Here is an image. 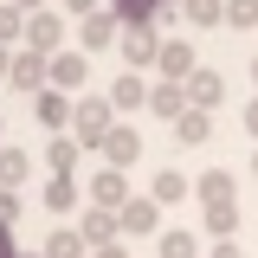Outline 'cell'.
<instances>
[{"label":"cell","instance_id":"f546056e","mask_svg":"<svg viewBox=\"0 0 258 258\" xmlns=\"http://www.w3.org/2000/svg\"><path fill=\"white\" fill-rule=\"evenodd\" d=\"M64 13H71V20H84V13H97V7H103V0H58Z\"/></svg>","mask_w":258,"mask_h":258},{"label":"cell","instance_id":"8d00e7d4","mask_svg":"<svg viewBox=\"0 0 258 258\" xmlns=\"http://www.w3.org/2000/svg\"><path fill=\"white\" fill-rule=\"evenodd\" d=\"M20 258H45V252H20Z\"/></svg>","mask_w":258,"mask_h":258},{"label":"cell","instance_id":"7c38bea8","mask_svg":"<svg viewBox=\"0 0 258 258\" xmlns=\"http://www.w3.org/2000/svg\"><path fill=\"white\" fill-rule=\"evenodd\" d=\"M187 71H194V45H187V39H161V52H155V78L181 84Z\"/></svg>","mask_w":258,"mask_h":258},{"label":"cell","instance_id":"ba28073f","mask_svg":"<svg viewBox=\"0 0 258 258\" xmlns=\"http://www.w3.org/2000/svg\"><path fill=\"white\" fill-rule=\"evenodd\" d=\"M32 123L45 129V136H58V129H71V97H64V91H52V84H45V91L32 97Z\"/></svg>","mask_w":258,"mask_h":258},{"label":"cell","instance_id":"8fae6325","mask_svg":"<svg viewBox=\"0 0 258 258\" xmlns=\"http://www.w3.org/2000/svg\"><path fill=\"white\" fill-rule=\"evenodd\" d=\"M181 91H187V103H194V110H213V103H226L220 71H207V64H194L187 78H181Z\"/></svg>","mask_w":258,"mask_h":258},{"label":"cell","instance_id":"7a4b0ae2","mask_svg":"<svg viewBox=\"0 0 258 258\" xmlns=\"http://www.w3.org/2000/svg\"><path fill=\"white\" fill-rule=\"evenodd\" d=\"M7 84H13V91H45V84H52V58H45V52H26V45H20V52H13V58H7Z\"/></svg>","mask_w":258,"mask_h":258},{"label":"cell","instance_id":"836d02e7","mask_svg":"<svg viewBox=\"0 0 258 258\" xmlns=\"http://www.w3.org/2000/svg\"><path fill=\"white\" fill-rule=\"evenodd\" d=\"M13 7H20V13H39V7H45V0H13Z\"/></svg>","mask_w":258,"mask_h":258},{"label":"cell","instance_id":"8992f818","mask_svg":"<svg viewBox=\"0 0 258 258\" xmlns=\"http://www.w3.org/2000/svg\"><path fill=\"white\" fill-rule=\"evenodd\" d=\"M116 232H123V220H116V207H84V213H78V239H84V245H116Z\"/></svg>","mask_w":258,"mask_h":258},{"label":"cell","instance_id":"cb8c5ba5","mask_svg":"<svg viewBox=\"0 0 258 258\" xmlns=\"http://www.w3.org/2000/svg\"><path fill=\"white\" fill-rule=\"evenodd\" d=\"M187 26H226V0H181Z\"/></svg>","mask_w":258,"mask_h":258},{"label":"cell","instance_id":"e575fe53","mask_svg":"<svg viewBox=\"0 0 258 258\" xmlns=\"http://www.w3.org/2000/svg\"><path fill=\"white\" fill-rule=\"evenodd\" d=\"M7 58H13V52H7V45H0V78H7Z\"/></svg>","mask_w":258,"mask_h":258},{"label":"cell","instance_id":"9c48e42d","mask_svg":"<svg viewBox=\"0 0 258 258\" xmlns=\"http://www.w3.org/2000/svg\"><path fill=\"white\" fill-rule=\"evenodd\" d=\"M84 194H91V207H123L129 200V168H97L84 181Z\"/></svg>","mask_w":258,"mask_h":258},{"label":"cell","instance_id":"5b68a950","mask_svg":"<svg viewBox=\"0 0 258 258\" xmlns=\"http://www.w3.org/2000/svg\"><path fill=\"white\" fill-rule=\"evenodd\" d=\"M116 39H123V20H116L110 7H97V13L78 20V45H84V52H110Z\"/></svg>","mask_w":258,"mask_h":258},{"label":"cell","instance_id":"d590c367","mask_svg":"<svg viewBox=\"0 0 258 258\" xmlns=\"http://www.w3.org/2000/svg\"><path fill=\"white\" fill-rule=\"evenodd\" d=\"M252 91H258V52H252Z\"/></svg>","mask_w":258,"mask_h":258},{"label":"cell","instance_id":"44dd1931","mask_svg":"<svg viewBox=\"0 0 258 258\" xmlns=\"http://www.w3.org/2000/svg\"><path fill=\"white\" fill-rule=\"evenodd\" d=\"M78 207V174H52L45 181V213H71Z\"/></svg>","mask_w":258,"mask_h":258},{"label":"cell","instance_id":"d6a6232c","mask_svg":"<svg viewBox=\"0 0 258 258\" xmlns=\"http://www.w3.org/2000/svg\"><path fill=\"white\" fill-rule=\"evenodd\" d=\"M91 258H129V252H123V245H97Z\"/></svg>","mask_w":258,"mask_h":258},{"label":"cell","instance_id":"3957f363","mask_svg":"<svg viewBox=\"0 0 258 258\" xmlns=\"http://www.w3.org/2000/svg\"><path fill=\"white\" fill-rule=\"evenodd\" d=\"M64 45V13L58 7H39V13H26V52H58Z\"/></svg>","mask_w":258,"mask_h":258},{"label":"cell","instance_id":"ffe728a7","mask_svg":"<svg viewBox=\"0 0 258 258\" xmlns=\"http://www.w3.org/2000/svg\"><path fill=\"white\" fill-rule=\"evenodd\" d=\"M45 258H91V245L78 239V226H52L45 232Z\"/></svg>","mask_w":258,"mask_h":258},{"label":"cell","instance_id":"7402d4cb","mask_svg":"<svg viewBox=\"0 0 258 258\" xmlns=\"http://www.w3.org/2000/svg\"><path fill=\"white\" fill-rule=\"evenodd\" d=\"M155 252L161 258H200V239H194L187 226H168V232L155 239Z\"/></svg>","mask_w":258,"mask_h":258},{"label":"cell","instance_id":"e0dca14e","mask_svg":"<svg viewBox=\"0 0 258 258\" xmlns=\"http://www.w3.org/2000/svg\"><path fill=\"white\" fill-rule=\"evenodd\" d=\"M187 194H194V181L181 174V168H155V187H149V200H155V207H181Z\"/></svg>","mask_w":258,"mask_h":258},{"label":"cell","instance_id":"484cf974","mask_svg":"<svg viewBox=\"0 0 258 258\" xmlns=\"http://www.w3.org/2000/svg\"><path fill=\"white\" fill-rule=\"evenodd\" d=\"M0 45H26V13L13 0H0Z\"/></svg>","mask_w":258,"mask_h":258},{"label":"cell","instance_id":"4fadbf2b","mask_svg":"<svg viewBox=\"0 0 258 258\" xmlns=\"http://www.w3.org/2000/svg\"><path fill=\"white\" fill-rule=\"evenodd\" d=\"M142 103H149V78H142V71L110 78V110H142Z\"/></svg>","mask_w":258,"mask_h":258},{"label":"cell","instance_id":"277c9868","mask_svg":"<svg viewBox=\"0 0 258 258\" xmlns=\"http://www.w3.org/2000/svg\"><path fill=\"white\" fill-rule=\"evenodd\" d=\"M97 155H103V168H136V161H142V136H136V123H110V136L97 142Z\"/></svg>","mask_w":258,"mask_h":258},{"label":"cell","instance_id":"52a82bcc","mask_svg":"<svg viewBox=\"0 0 258 258\" xmlns=\"http://www.w3.org/2000/svg\"><path fill=\"white\" fill-rule=\"evenodd\" d=\"M123 64L129 71H155V52H161V39H155V26H123Z\"/></svg>","mask_w":258,"mask_h":258},{"label":"cell","instance_id":"83f0119b","mask_svg":"<svg viewBox=\"0 0 258 258\" xmlns=\"http://www.w3.org/2000/svg\"><path fill=\"white\" fill-rule=\"evenodd\" d=\"M226 26L252 32V26H258V0H226Z\"/></svg>","mask_w":258,"mask_h":258},{"label":"cell","instance_id":"6da1fadb","mask_svg":"<svg viewBox=\"0 0 258 258\" xmlns=\"http://www.w3.org/2000/svg\"><path fill=\"white\" fill-rule=\"evenodd\" d=\"M110 123H116V116H110V103H103V97H78V103H71V129H78V149H97V142L110 136Z\"/></svg>","mask_w":258,"mask_h":258},{"label":"cell","instance_id":"d4e9b609","mask_svg":"<svg viewBox=\"0 0 258 258\" xmlns=\"http://www.w3.org/2000/svg\"><path fill=\"white\" fill-rule=\"evenodd\" d=\"M78 155H84V149H78V136H52V174H78Z\"/></svg>","mask_w":258,"mask_h":258},{"label":"cell","instance_id":"2e32d148","mask_svg":"<svg viewBox=\"0 0 258 258\" xmlns=\"http://www.w3.org/2000/svg\"><path fill=\"white\" fill-rule=\"evenodd\" d=\"M84 71H91V58H84V52H52V91H78V84H84Z\"/></svg>","mask_w":258,"mask_h":258},{"label":"cell","instance_id":"4dcf8cb0","mask_svg":"<svg viewBox=\"0 0 258 258\" xmlns=\"http://www.w3.org/2000/svg\"><path fill=\"white\" fill-rule=\"evenodd\" d=\"M0 258H20V245H13V226L0 220Z\"/></svg>","mask_w":258,"mask_h":258},{"label":"cell","instance_id":"5bb4252c","mask_svg":"<svg viewBox=\"0 0 258 258\" xmlns=\"http://www.w3.org/2000/svg\"><path fill=\"white\" fill-rule=\"evenodd\" d=\"M142 110H155L161 123H174V116L187 110V91H181V84H168V78H155V84H149V103H142Z\"/></svg>","mask_w":258,"mask_h":258},{"label":"cell","instance_id":"9a60e30c","mask_svg":"<svg viewBox=\"0 0 258 258\" xmlns=\"http://www.w3.org/2000/svg\"><path fill=\"white\" fill-rule=\"evenodd\" d=\"M116 220H123V232H155V220H161V207L149 200V194H129L123 207H116Z\"/></svg>","mask_w":258,"mask_h":258},{"label":"cell","instance_id":"1f68e13d","mask_svg":"<svg viewBox=\"0 0 258 258\" xmlns=\"http://www.w3.org/2000/svg\"><path fill=\"white\" fill-rule=\"evenodd\" d=\"M207 258H245V252H239L232 239H213V252H207Z\"/></svg>","mask_w":258,"mask_h":258},{"label":"cell","instance_id":"4316f807","mask_svg":"<svg viewBox=\"0 0 258 258\" xmlns=\"http://www.w3.org/2000/svg\"><path fill=\"white\" fill-rule=\"evenodd\" d=\"M207 232L213 239H232L239 232V207H207Z\"/></svg>","mask_w":258,"mask_h":258},{"label":"cell","instance_id":"603a6c76","mask_svg":"<svg viewBox=\"0 0 258 258\" xmlns=\"http://www.w3.org/2000/svg\"><path fill=\"white\" fill-rule=\"evenodd\" d=\"M26 174H32V155H26V149H0V187L20 194V181H26Z\"/></svg>","mask_w":258,"mask_h":258},{"label":"cell","instance_id":"f1b7e54d","mask_svg":"<svg viewBox=\"0 0 258 258\" xmlns=\"http://www.w3.org/2000/svg\"><path fill=\"white\" fill-rule=\"evenodd\" d=\"M239 123H245V136H252V142H258V91H252V103L239 110Z\"/></svg>","mask_w":258,"mask_h":258},{"label":"cell","instance_id":"74e56055","mask_svg":"<svg viewBox=\"0 0 258 258\" xmlns=\"http://www.w3.org/2000/svg\"><path fill=\"white\" fill-rule=\"evenodd\" d=\"M252 174H258V155H252Z\"/></svg>","mask_w":258,"mask_h":258},{"label":"cell","instance_id":"30bf717a","mask_svg":"<svg viewBox=\"0 0 258 258\" xmlns=\"http://www.w3.org/2000/svg\"><path fill=\"white\" fill-rule=\"evenodd\" d=\"M194 194H200V207H239V174H226V168H207V174L194 181Z\"/></svg>","mask_w":258,"mask_h":258},{"label":"cell","instance_id":"d6986e66","mask_svg":"<svg viewBox=\"0 0 258 258\" xmlns=\"http://www.w3.org/2000/svg\"><path fill=\"white\" fill-rule=\"evenodd\" d=\"M174 0H110V13L123 20V26H155V13H168Z\"/></svg>","mask_w":258,"mask_h":258},{"label":"cell","instance_id":"ac0fdd59","mask_svg":"<svg viewBox=\"0 0 258 258\" xmlns=\"http://www.w3.org/2000/svg\"><path fill=\"white\" fill-rule=\"evenodd\" d=\"M174 136H181V142H187V149H200V142H213V110H181V116H174Z\"/></svg>","mask_w":258,"mask_h":258}]
</instances>
